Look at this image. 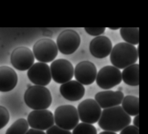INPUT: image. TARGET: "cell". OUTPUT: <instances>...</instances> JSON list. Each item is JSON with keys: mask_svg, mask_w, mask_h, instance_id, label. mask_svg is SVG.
Listing matches in <instances>:
<instances>
[{"mask_svg": "<svg viewBox=\"0 0 148 134\" xmlns=\"http://www.w3.org/2000/svg\"><path fill=\"white\" fill-rule=\"evenodd\" d=\"M131 122V117L120 106L104 109L98 120L102 129L114 132L120 131Z\"/></svg>", "mask_w": 148, "mask_h": 134, "instance_id": "1", "label": "cell"}, {"mask_svg": "<svg viewBox=\"0 0 148 134\" xmlns=\"http://www.w3.org/2000/svg\"><path fill=\"white\" fill-rule=\"evenodd\" d=\"M138 58L135 46L126 42H120L115 44L110 55L111 63L118 69H124L134 64Z\"/></svg>", "mask_w": 148, "mask_h": 134, "instance_id": "2", "label": "cell"}, {"mask_svg": "<svg viewBox=\"0 0 148 134\" xmlns=\"http://www.w3.org/2000/svg\"><path fill=\"white\" fill-rule=\"evenodd\" d=\"M25 104L33 110L47 109L52 102L51 93L48 88L41 85H31L24 95Z\"/></svg>", "mask_w": 148, "mask_h": 134, "instance_id": "3", "label": "cell"}, {"mask_svg": "<svg viewBox=\"0 0 148 134\" xmlns=\"http://www.w3.org/2000/svg\"><path fill=\"white\" fill-rule=\"evenodd\" d=\"M54 116L57 126L68 131L73 129L79 121L77 109L71 105H61L57 107Z\"/></svg>", "mask_w": 148, "mask_h": 134, "instance_id": "4", "label": "cell"}, {"mask_svg": "<svg viewBox=\"0 0 148 134\" xmlns=\"http://www.w3.org/2000/svg\"><path fill=\"white\" fill-rule=\"evenodd\" d=\"M34 56L40 62L47 63L54 60L58 54V49L54 40L49 38H42L34 44Z\"/></svg>", "mask_w": 148, "mask_h": 134, "instance_id": "5", "label": "cell"}, {"mask_svg": "<svg viewBox=\"0 0 148 134\" xmlns=\"http://www.w3.org/2000/svg\"><path fill=\"white\" fill-rule=\"evenodd\" d=\"M80 37L73 29H67L62 31L57 38L58 50L63 54L69 55L76 51L80 44Z\"/></svg>", "mask_w": 148, "mask_h": 134, "instance_id": "6", "label": "cell"}, {"mask_svg": "<svg viewBox=\"0 0 148 134\" xmlns=\"http://www.w3.org/2000/svg\"><path fill=\"white\" fill-rule=\"evenodd\" d=\"M51 76L53 80L58 84H64L70 81L74 75V68L68 60L59 58L50 65Z\"/></svg>", "mask_w": 148, "mask_h": 134, "instance_id": "7", "label": "cell"}, {"mask_svg": "<svg viewBox=\"0 0 148 134\" xmlns=\"http://www.w3.org/2000/svg\"><path fill=\"white\" fill-rule=\"evenodd\" d=\"M95 79L97 84L100 88L110 89L121 82V72L114 66H105L99 70Z\"/></svg>", "mask_w": 148, "mask_h": 134, "instance_id": "8", "label": "cell"}, {"mask_svg": "<svg viewBox=\"0 0 148 134\" xmlns=\"http://www.w3.org/2000/svg\"><path fill=\"white\" fill-rule=\"evenodd\" d=\"M77 113L80 120L87 124L97 122L101 114V108L92 99H86L77 106Z\"/></svg>", "mask_w": 148, "mask_h": 134, "instance_id": "9", "label": "cell"}, {"mask_svg": "<svg viewBox=\"0 0 148 134\" xmlns=\"http://www.w3.org/2000/svg\"><path fill=\"white\" fill-rule=\"evenodd\" d=\"M35 58L30 49L20 46L13 50L10 55V62L16 69L24 71L29 69L34 64Z\"/></svg>", "mask_w": 148, "mask_h": 134, "instance_id": "10", "label": "cell"}, {"mask_svg": "<svg viewBox=\"0 0 148 134\" xmlns=\"http://www.w3.org/2000/svg\"><path fill=\"white\" fill-rule=\"evenodd\" d=\"M27 122L32 128L44 131L54 125V116L50 110L47 109L34 110L28 114Z\"/></svg>", "mask_w": 148, "mask_h": 134, "instance_id": "11", "label": "cell"}, {"mask_svg": "<svg viewBox=\"0 0 148 134\" xmlns=\"http://www.w3.org/2000/svg\"><path fill=\"white\" fill-rule=\"evenodd\" d=\"M27 76L29 80L36 85L45 86L51 80L49 66L43 62H36L28 70Z\"/></svg>", "mask_w": 148, "mask_h": 134, "instance_id": "12", "label": "cell"}, {"mask_svg": "<svg viewBox=\"0 0 148 134\" xmlns=\"http://www.w3.org/2000/svg\"><path fill=\"white\" fill-rule=\"evenodd\" d=\"M97 74L95 65L91 61H83L75 66L74 76L82 85H90L94 83Z\"/></svg>", "mask_w": 148, "mask_h": 134, "instance_id": "13", "label": "cell"}, {"mask_svg": "<svg viewBox=\"0 0 148 134\" xmlns=\"http://www.w3.org/2000/svg\"><path fill=\"white\" fill-rule=\"evenodd\" d=\"M112 49V43L106 36H98L92 39L89 46L91 54L97 58L108 57Z\"/></svg>", "mask_w": 148, "mask_h": 134, "instance_id": "14", "label": "cell"}, {"mask_svg": "<svg viewBox=\"0 0 148 134\" xmlns=\"http://www.w3.org/2000/svg\"><path fill=\"white\" fill-rule=\"evenodd\" d=\"M124 97L122 91L108 90L97 92L95 95V100L101 108L106 109L119 106Z\"/></svg>", "mask_w": 148, "mask_h": 134, "instance_id": "15", "label": "cell"}, {"mask_svg": "<svg viewBox=\"0 0 148 134\" xmlns=\"http://www.w3.org/2000/svg\"><path fill=\"white\" fill-rule=\"evenodd\" d=\"M60 92L65 99L69 101H77L83 97L85 88L77 81L70 80L60 86Z\"/></svg>", "mask_w": 148, "mask_h": 134, "instance_id": "16", "label": "cell"}, {"mask_svg": "<svg viewBox=\"0 0 148 134\" xmlns=\"http://www.w3.org/2000/svg\"><path fill=\"white\" fill-rule=\"evenodd\" d=\"M18 77L15 70L8 66H0V91L12 90L17 85Z\"/></svg>", "mask_w": 148, "mask_h": 134, "instance_id": "17", "label": "cell"}, {"mask_svg": "<svg viewBox=\"0 0 148 134\" xmlns=\"http://www.w3.org/2000/svg\"><path fill=\"white\" fill-rule=\"evenodd\" d=\"M139 69L138 64H134L124 68L121 73L123 81L131 86L139 85Z\"/></svg>", "mask_w": 148, "mask_h": 134, "instance_id": "18", "label": "cell"}, {"mask_svg": "<svg viewBox=\"0 0 148 134\" xmlns=\"http://www.w3.org/2000/svg\"><path fill=\"white\" fill-rule=\"evenodd\" d=\"M139 98L133 95H127L123 98L122 108L129 116H135L139 114Z\"/></svg>", "mask_w": 148, "mask_h": 134, "instance_id": "19", "label": "cell"}, {"mask_svg": "<svg viewBox=\"0 0 148 134\" xmlns=\"http://www.w3.org/2000/svg\"><path fill=\"white\" fill-rule=\"evenodd\" d=\"M139 28H121L120 34L123 40L126 43L132 45H136L139 43Z\"/></svg>", "mask_w": 148, "mask_h": 134, "instance_id": "20", "label": "cell"}, {"mask_svg": "<svg viewBox=\"0 0 148 134\" xmlns=\"http://www.w3.org/2000/svg\"><path fill=\"white\" fill-rule=\"evenodd\" d=\"M28 128L27 121L24 118H19L8 128L5 134H25Z\"/></svg>", "mask_w": 148, "mask_h": 134, "instance_id": "21", "label": "cell"}, {"mask_svg": "<svg viewBox=\"0 0 148 134\" xmlns=\"http://www.w3.org/2000/svg\"><path fill=\"white\" fill-rule=\"evenodd\" d=\"M72 134H97V131L94 125L81 122L73 128Z\"/></svg>", "mask_w": 148, "mask_h": 134, "instance_id": "22", "label": "cell"}, {"mask_svg": "<svg viewBox=\"0 0 148 134\" xmlns=\"http://www.w3.org/2000/svg\"><path fill=\"white\" fill-rule=\"evenodd\" d=\"M10 115L8 109L2 106H0V129L5 127L9 122Z\"/></svg>", "mask_w": 148, "mask_h": 134, "instance_id": "23", "label": "cell"}, {"mask_svg": "<svg viewBox=\"0 0 148 134\" xmlns=\"http://www.w3.org/2000/svg\"><path fill=\"white\" fill-rule=\"evenodd\" d=\"M46 134H72L70 131L65 130L57 125H53L47 129Z\"/></svg>", "mask_w": 148, "mask_h": 134, "instance_id": "24", "label": "cell"}, {"mask_svg": "<svg viewBox=\"0 0 148 134\" xmlns=\"http://www.w3.org/2000/svg\"><path fill=\"white\" fill-rule=\"evenodd\" d=\"M84 30L86 31V32L91 35V36H98L102 34L105 31V27H99V28H84Z\"/></svg>", "mask_w": 148, "mask_h": 134, "instance_id": "25", "label": "cell"}, {"mask_svg": "<svg viewBox=\"0 0 148 134\" xmlns=\"http://www.w3.org/2000/svg\"><path fill=\"white\" fill-rule=\"evenodd\" d=\"M120 134H139V128L134 125H128L121 130Z\"/></svg>", "mask_w": 148, "mask_h": 134, "instance_id": "26", "label": "cell"}, {"mask_svg": "<svg viewBox=\"0 0 148 134\" xmlns=\"http://www.w3.org/2000/svg\"><path fill=\"white\" fill-rule=\"evenodd\" d=\"M25 134H46V133L40 130L31 128L28 129Z\"/></svg>", "mask_w": 148, "mask_h": 134, "instance_id": "27", "label": "cell"}, {"mask_svg": "<svg viewBox=\"0 0 148 134\" xmlns=\"http://www.w3.org/2000/svg\"><path fill=\"white\" fill-rule=\"evenodd\" d=\"M133 124L134 125V126L139 128V114L135 116V117H134L133 120Z\"/></svg>", "mask_w": 148, "mask_h": 134, "instance_id": "28", "label": "cell"}, {"mask_svg": "<svg viewBox=\"0 0 148 134\" xmlns=\"http://www.w3.org/2000/svg\"><path fill=\"white\" fill-rule=\"evenodd\" d=\"M99 134H117V133H115V132H114L105 131H103V132H100Z\"/></svg>", "mask_w": 148, "mask_h": 134, "instance_id": "29", "label": "cell"}, {"mask_svg": "<svg viewBox=\"0 0 148 134\" xmlns=\"http://www.w3.org/2000/svg\"><path fill=\"white\" fill-rule=\"evenodd\" d=\"M110 29H112V30H117V29H119V27H110L109 28Z\"/></svg>", "mask_w": 148, "mask_h": 134, "instance_id": "30", "label": "cell"}]
</instances>
